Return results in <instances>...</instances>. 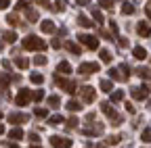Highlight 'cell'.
<instances>
[{"label":"cell","mask_w":151,"mask_h":148,"mask_svg":"<svg viewBox=\"0 0 151 148\" xmlns=\"http://www.w3.org/2000/svg\"><path fill=\"white\" fill-rule=\"evenodd\" d=\"M99 57H101V61H103V63H111V61H113L111 52H109L107 48H101V50H99Z\"/></svg>","instance_id":"obj_16"},{"label":"cell","mask_w":151,"mask_h":148,"mask_svg":"<svg viewBox=\"0 0 151 148\" xmlns=\"http://www.w3.org/2000/svg\"><path fill=\"white\" fill-rule=\"evenodd\" d=\"M122 121H124V117H120V115H113L111 117V125H120Z\"/></svg>","instance_id":"obj_45"},{"label":"cell","mask_w":151,"mask_h":148,"mask_svg":"<svg viewBox=\"0 0 151 148\" xmlns=\"http://www.w3.org/2000/svg\"><path fill=\"white\" fill-rule=\"evenodd\" d=\"M130 94H132V98H134V100H145V98L149 96V88H147V86H143V88H132Z\"/></svg>","instance_id":"obj_8"},{"label":"cell","mask_w":151,"mask_h":148,"mask_svg":"<svg viewBox=\"0 0 151 148\" xmlns=\"http://www.w3.org/2000/svg\"><path fill=\"white\" fill-rule=\"evenodd\" d=\"M97 148H107V146H105V144H99V146H97Z\"/></svg>","instance_id":"obj_58"},{"label":"cell","mask_w":151,"mask_h":148,"mask_svg":"<svg viewBox=\"0 0 151 148\" xmlns=\"http://www.w3.org/2000/svg\"><path fill=\"white\" fill-rule=\"evenodd\" d=\"M99 69H101L99 63H82V65L78 67V73H80V75H84V77H88V75H92V73H97Z\"/></svg>","instance_id":"obj_4"},{"label":"cell","mask_w":151,"mask_h":148,"mask_svg":"<svg viewBox=\"0 0 151 148\" xmlns=\"http://www.w3.org/2000/svg\"><path fill=\"white\" fill-rule=\"evenodd\" d=\"M9 148H19V146L17 144H9Z\"/></svg>","instance_id":"obj_57"},{"label":"cell","mask_w":151,"mask_h":148,"mask_svg":"<svg viewBox=\"0 0 151 148\" xmlns=\"http://www.w3.org/2000/svg\"><path fill=\"white\" fill-rule=\"evenodd\" d=\"M34 115L40 117V119H48V110H46V108H40V106H36V108H34Z\"/></svg>","instance_id":"obj_25"},{"label":"cell","mask_w":151,"mask_h":148,"mask_svg":"<svg viewBox=\"0 0 151 148\" xmlns=\"http://www.w3.org/2000/svg\"><path fill=\"white\" fill-rule=\"evenodd\" d=\"M99 86H101L103 92H107V94H109V92H113V81H111V79H101Z\"/></svg>","instance_id":"obj_19"},{"label":"cell","mask_w":151,"mask_h":148,"mask_svg":"<svg viewBox=\"0 0 151 148\" xmlns=\"http://www.w3.org/2000/svg\"><path fill=\"white\" fill-rule=\"evenodd\" d=\"M9 75H6V73H0V94H2V92L6 90V86H9Z\"/></svg>","instance_id":"obj_22"},{"label":"cell","mask_w":151,"mask_h":148,"mask_svg":"<svg viewBox=\"0 0 151 148\" xmlns=\"http://www.w3.org/2000/svg\"><path fill=\"white\" fill-rule=\"evenodd\" d=\"M6 23H9V25H13V27H15V25H19V17H17L15 13H11V15L6 17Z\"/></svg>","instance_id":"obj_33"},{"label":"cell","mask_w":151,"mask_h":148,"mask_svg":"<svg viewBox=\"0 0 151 148\" xmlns=\"http://www.w3.org/2000/svg\"><path fill=\"white\" fill-rule=\"evenodd\" d=\"M59 123H63V117L61 115H50L48 117V125H59Z\"/></svg>","instance_id":"obj_31"},{"label":"cell","mask_w":151,"mask_h":148,"mask_svg":"<svg viewBox=\"0 0 151 148\" xmlns=\"http://www.w3.org/2000/svg\"><path fill=\"white\" fill-rule=\"evenodd\" d=\"M122 98H124V92L118 90V92H111V98H109V100H111V102H120Z\"/></svg>","instance_id":"obj_32"},{"label":"cell","mask_w":151,"mask_h":148,"mask_svg":"<svg viewBox=\"0 0 151 148\" xmlns=\"http://www.w3.org/2000/svg\"><path fill=\"white\" fill-rule=\"evenodd\" d=\"M128 71H130V67H128V65L124 63V65L120 67V73H124V79H128V75H130V73H128Z\"/></svg>","instance_id":"obj_43"},{"label":"cell","mask_w":151,"mask_h":148,"mask_svg":"<svg viewBox=\"0 0 151 148\" xmlns=\"http://www.w3.org/2000/svg\"><path fill=\"white\" fill-rule=\"evenodd\" d=\"M32 98H34L32 90H19V94H17L15 102H17V106H27V104L32 102Z\"/></svg>","instance_id":"obj_5"},{"label":"cell","mask_w":151,"mask_h":148,"mask_svg":"<svg viewBox=\"0 0 151 148\" xmlns=\"http://www.w3.org/2000/svg\"><path fill=\"white\" fill-rule=\"evenodd\" d=\"M15 65H17L19 69H27V67H29V61L23 59V57H17V59H15Z\"/></svg>","instance_id":"obj_24"},{"label":"cell","mask_w":151,"mask_h":148,"mask_svg":"<svg viewBox=\"0 0 151 148\" xmlns=\"http://www.w3.org/2000/svg\"><path fill=\"white\" fill-rule=\"evenodd\" d=\"M78 25H82V27H92V21L88 19L86 15H78Z\"/></svg>","instance_id":"obj_23"},{"label":"cell","mask_w":151,"mask_h":148,"mask_svg":"<svg viewBox=\"0 0 151 148\" xmlns=\"http://www.w3.org/2000/svg\"><path fill=\"white\" fill-rule=\"evenodd\" d=\"M55 81H57V86H59L61 90H65L67 94H76V90H78L76 81H71V79H65V77H59V73L55 75Z\"/></svg>","instance_id":"obj_3"},{"label":"cell","mask_w":151,"mask_h":148,"mask_svg":"<svg viewBox=\"0 0 151 148\" xmlns=\"http://www.w3.org/2000/svg\"><path fill=\"white\" fill-rule=\"evenodd\" d=\"M21 138H23V129L21 127H15V129L9 132V140H21Z\"/></svg>","instance_id":"obj_15"},{"label":"cell","mask_w":151,"mask_h":148,"mask_svg":"<svg viewBox=\"0 0 151 148\" xmlns=\"http://www.w3.org/2000/svg\"><path fill=\"white\" fill-rule=\"evenodd\" d=\"M92 19L97 21V23H103V13L99 8H92Z\"/></svg>","instance_id":"obj_35"},{"label":"cell","mask_w":151,"mask_h":148,"mask_svg":"<svg viewBox=\"0 0 151 148\" xmlns=\"http://www.w3.org/2000/svg\"><path fill=\"white\" fill-rule=\"evenodd\" d=\"M147 17H151V4L147 6Z\"/></svg>","instance_id":"obj_56"},{"label":"cell","mask_w":151,"mask_h":148,"mask_svg":"<svg viewBox=\"0 0 151 148\" xmlns=\"http://www.w3.org/2000/svg\"><path fill=\"white\" fill-rule=\"evenodd\" d=\"M36 4L42 8H50V0H36Z\"/></svg>","instance_id":"obj_42"},{"label":"cell","mask_w":151,"mask_h":148,"mask_svg":"<svg viewBox=\"0 0 151 148\" xmlns=\"http://www.w3.org/2000/svg\"><path fill=\"white\" fill-rule=\"evenodd\" d=\"M2 67H4V69H9V71H11V63H9V59H2Z\"/></svg>","instance_id":"obj_53"},{"label":"cell","mask_w":151,"mask_h":148,"mask_svg":"<svg viewBox=\"0 0 151 148\" xmlns=\"http://www.w3.org/2000/svg\"><path fill=\"white\" fill-rule=\"evenodd\" d=\"M67 108L71 110V113H78V110H82V102L80 100H69L67 102Z\"/></svg>","instance_id":"obj_17"},{"label":"cell","mask_w":151,"mask_h":148,"mask_svg":"<svg viewBox=\"0 0 151 148\" xmlns=\"http://www.w3.org/2000/svg\"><path fill=\"white\" fill-rule=\"evenodd\" d=\"M65 46H67V50H69L71 54H80V52H82V48H80L78 44H73V42H67Z\"/></svg>","instance_id":"obj_28"},{"label":"cell","mask_w":151,"mask_h":148,"mask_svg":"<svg viewBox=\"0 0 151 148\" xmlns=\"http://www.w3.org/2000/svg\"><path fill=\"white\" fill-rule=\"evenodd\" d=\"M147 106H151V100H149V102H147Z\"/></svg>","instance_id":"obj_60"},{"label":"cell","mask_w":151,"mask_h":148,"mask_svg":"<svg viewBox=\"0 0 151 148\" xmlns=\"http://www.w3.org/2000/svg\"><path fill=\"white\" fill-rule=\"evenodd\" d=\"M78 40H80V44L82 46H86V48H90V50H99V38L97 35H90V33H82V35H78Z\"/></svg>","instance_id":"obj_2"},{"label":"cell","mask_w":151,"mask_h":148,"mask_svg":"<svg viewBox=\"0 0 151 148\" xmlns=\"http://www.w3.org/2000/svg\"><path fill=\"white\" fill-rule=\"evenodd\" d=\"M103 123H97V125H90V127H84V136H101L103 134Z\"/></svg>","instance_id":"obj_10"},{"label":"cell","mask_w":151,"mask_h":148,"mask_svg":"<svg viewBox=\"0 0 151 148\" xmlns=\"http://www.w3.org/2000/svg\"><path fill=\"white\" fill-rule=\"evenodd\" d=\"M46 61H48V59L44 57V54H38V57L34 59V65H38V67H40V65H46Z\"/></svg>","instance_id":"obj_37"},{"label":"cell","mask_w":151,"mask_h":148,"mask_svg":"<svg viewBox=\"0 0 151 148\" xmlns=\"http://www.w3.org/2000/svg\"><path fill=\"white\" fill-rule=\"evenodd\" d=\"M29 140H32V142H38L40 138H38V134H29Z\"/></svg>","instance_id":"obj_54"},{"label":"cell","mask_w":151,"mask_h":148,"mask_svg":"<svg viewBox=\"0 0 151 148\" xmlns=\"http://www.w3.org/2000/svg\"><path fill=\"white\" fill-rule=\"evenodd\" d=\"M42 98H44V92H42V90H36V92H34V100H38V102H40Z\"/></svg>","instance_id":"obj_46"},{"label":"cell","mask_w":151,"mask_h":148,"mask_svg":"<svg viewBox=\"0 0 151 148\" xmlns=\"http://www.w3.org/2000/svg\"><path fill=\"white\" fill-rule=\"evenodd\" d=\"M50 144H52V148H71L73 146V140L63 138V136H52L50 138Z\"/></svg>","instance_id":"obj_6"},{"label":"cell","mask_w":151,"mask_h":148,"mask_svg":"<svg viewBox=\"0 0 151 148\" xmlns=\"http://www.w3.org/2000/svg\"><path fill=\"white\" fill-rule=\"evenodd\" d=\"M27 119H29L27 113H11V115H9V123H15V125H19V123H27Z\"/></svg>","instance_id":"obj_9"},{"label":"cell","mask_w":151,"mask_h":148,"mask_svg":"<svg viewBox=\"0 0 151 148\" xmlns=\"http://www.w3.org/2000/svg\"><path fill=\"white\" fill-rule=\"evenodd\" d=\"M2 134H4V125H2V123H0V136H2Z\"/></svg>","instance_id":"obj_55"},{"label":"cell","mask_w":151,"mask_h":148,"mask_svg":"<svg viewBox=\"0 0 151 148\" xmlns=\"http://www.w3.org/2000/svg\"><path fill=\"white\" fill-rule=\"evenodd\" d=\"M29 81L36 84V86H40V84H44V75H42V73H32V75H29Z\"/></svg>","instance_id":"obj_21"},{"label":"cell","mask_w":151,"mask_h":148,"mask_svg":"<svg viewBox=\"0 0 151 148\" xmlns=\"http://www.w3.org/2000/svg\"><path fill=\"white\" fill-rule=\"evenodd\" d=\"M27 21L29 23H36L38 21V13L36 11H27Z\"/></svg>","instance_id":"obj_39"},{"label":"cell","mask_w":151,"mask_h":148,"mask_svg":"<svg viewBox=\"0 0 151 148\" xmlns=\"http://www.w3.org/2000/svg\"><path fill=\"white\" fill-rule=\"evenodd\" d=\"M109 77H111V79H116V81L124 79V75L120 73V69H109Z\"/></svg>","instance_id":"obj_29"},{"label":"cell","mask_w":151,"mask_h":148,"mask_svg":"<svg viewBox=\"0 0 151 148\" xmlns=\"http://www.w3.org/2000/svg\"><path fill=\"white\" fill-rule=\"evenodd\" d=\"M132 54H134V59H137V61H145V59H147V50H145L143 46H134Z\"/></svg>","instance_id":"obj_11"},{"label":"cell","mask_w":151,"mask_h":148,"mask_svg":"<svg viewBox=\"0 0 151 148\" xmlns=\"http://www.w3.org/2000/svg\"><path fill=\"white\" fill-rule=\"evenodd\" d=\"M118 44H120L122 48H128V40H126V38H120V42H118Z\"/></svg>","instance_id":"obj_52"},{"label":"cell","mask_w":151,"mask_h":148,"mask_svg":"<svg viewBox=\"0 0 151 148\" xmlns=\"http://www.w3.org/2000/svg\"><path fill=\"white\" fill-rule=\"evenodd\" d=\"M50 46H52V48H57V50H59V48H61V40H59V38H55V40L50 42Z\"/></svg>","instance_id":"obj_47"},{"label":"cell","mask_w":151,"mask_h":148,"mask_svg":"<svg viewBox=\"0 0 151 148\" xmlns=\"http://www.w3.org/2000/svg\"><path fill=\"white\" fill-rule=\"evenodd\" d=\"M27 0H19V2H17V11H27Z\"/></svg>","instance_id":"obj_41"},{"label":"cell","mask_w":151,"mask_h":148,"mask_svg":"<svg viewBox=\"0 0 151 148\" xmlns=\"http://www.w3.org/2000/svg\"><path fill=\"white\" fill-rule=\"evenodd\" d=\"M11 6V0H0V8H9Z\"/></svg>","instance_id":"obj_50"},{"label":"cell","mask_w":151,"mask_h":148,"mask_svg":"<svg viewBox=\"0 0 151 148\" xmlns=\"http://www.w3.org/2000/svg\"><path fill=\"white\" fill-rule=\"evenodd\" d=\"M124 106H126V110H128V113H132V115H134V104H132V102H126Z\"/></svg>","instance_id":"obj_48"},{"label":"cell","mask_w":151,"mask_h":148,"mask_svg":"<svg viewBox=\"0 0 151 148\" xmlns=\"http://www.w3.org/2000/svg\"><path fill=\"white\" fill-rule=\"evenodd\" d=\"M57 73H63V75H69V73H71V65H69L67 61H61V63H59V67H57Z\"/></svg>","instance_id":"obj_14"},{"label":"cell","mask_w":151,"mask_h":148,"mask_svg":"<svg viewBox=\"0 0 151 148\" xmlns=\"http://www.w3.org/2000/svg\"><path fill=\"white\" fill-rule=\"evenodd\" d=\"M78 92H80V96H82L84 102H94V98H97V92H94V88H90V86H84Z\"/></svg>","instance_id":"obj_7"},{"label":"cell","mask_w":151,"mask_h":148,"mask_svg":"<svg viewBox=\"0 0 151 148\" xmlns=\"http://www.w3.org/2000/svg\"><path fill=\"white\" fill-rule=\"evenodd\" d=\"M21 46H23V50H44L46 48L44 40H40L38 35H27V38H23Z\"/></svg>","instance_id":"obj_1"},{"label":"cell","mask_w":151,"mask_h":148,"mask_svg":"<svg viewBox=\"0 0 151 148\" xmlns=\"http://www.w3.org/2000/svg\"><path fill=\"white\" fill-rule=\"evenodd\" d=\"M55 13H63L65 11V0H55V6H50Z\"/></svg>","instance_id":"obj_26"},{"label":"cell","mask_w":151,"mask_h":148,"mask_svg":"<svg viewBox=\"0 0 151 148\" xmlns=\"http://www.w3.org/2000/svg\"><path fill=\"white\" fill-rule=\"evenodd\" d=\"M134 11H137L134 4H130V2H124V4H122V13H124V15H132Z\"/></svg>","instance_id":"obj_30"},{"label":"cell","mask_w":151,"mask_h":148,"mask_svg":"<svg viewBox=\"0 0 151 148\" xmlns=\"http://www.w3.org/2000/svg\"><path fill=\"white\" fill-rule=\"evenodd\" d=\"M78 123H80V121L76 119V117H69V119H67V127H69V129H73V127H78Z\"/></svg>","instance_id":"obj_40"},{"label":"cell","mask_w":151,"mask_h":148,"mask_svg":"<svg viewBox=\"0 0 151 148\" xmlns=\"http://www.w3.org/2000/svg\"><path fill=\"white\" fill-rule=\"evenodd\" d=\"M76 4H78V6H86V4H90V0H76Z\"/></svg>","instance_id":"obj_51"},{"label":"cell","mask_w":151,"mask_h":148,"mask_svg":"<svg viewBox=\"0 0 151 148\" xmlns=\"http://www.w3.org/2000/svg\"><path fill=\"white\" fill-rule=\"evenodd\" d=\"M101 110H103L105 115H109V117H113V115H116V110H113L111 102H101Z\"/></svg>","instance_id":"obj_18"},{"label":"cell","mask_w":151,"mask_h":148,"mask_svg":"<svg viewBox=\"0 0 151 148\" xmlns=\"http://www.w3.org/2000/svg\"><path fill=\"white\" fill-rule=\"evenodd\" d=\"M99 6H103L105 11H111L113 8V0H99Z\"/></svg>","instance_id":"obj_36"},{"label":"cell","mask_w":151,"mask_h":148,"mask_svg":"<svg viewBox=\"0 0 151 148\" xmlns=\"http://www.w3.org/2000/svg\"><path fill=\"white\" fill-rule=\"evenodd\" d=\"M2 40H4L6 44H13V42H17V33H15V31H4V33H2Z\"/></svg>","instance_id":"obj_20"},{"label":"cell","mask_w":151,"mask_h":148,"mask_svg":"<svg viewBox=\"0 0 151 148\" xmlns=\"http://www.w3.org/2000/svg\"><path fill=\"white\" fill-rule=\"evenodd\" d=\"M40 29H42L44 33H55V29H57V27H55V23H52L50 19H46V21H42V23H40Z\"/></svg>","instance_id":"obj_13"},{"label":"cell","mask_w":151,"mask_h":148,"mask_svg":"<svg viewBox=\"0 0 151 148\" xmlns=\"http://www.w3.org/2000/svg\"><path fill=\"white\" fill-rule=\"evenodd\" d=\"M59 104H61V98L59 96H48V106L50 108H59Z\"/></svg>","instance_id":"obj_27"},{"label":"cell","mask_w":151,"mask_h":148,"mask_svg":"<svg viewBox=\"0 0 151 148\" xmlns=\"http://www.w3.org/2000/svg\"><path fill=\"white\" fill-rule=\"evenodd\" d=\"M109 29H111L113 33H118V23H116V21H109Z\"/></svg>","instance_id":"obj_49"},{"label":"cell","mask_w":151,"mask_h":148,"mask_svg":"<svg viewBox=\"0 0 151 148\" xmlns=\"http://www.w3.org/2000/svg\"><path fill=\"white\" fill-rule=\"evenodd\" d=\"M137 31H139V35H151V27H149V23H145V21H141L139 25H137Z\"/></svg>","instance_id":"obj_12"},{"label":"cell","mask_w":151,"mask_h":148,"mask_svg":"<svg viewBox=\"0 0 151 148\" xmlns=\"http://www.w3.org/2000/svg\"><path fill=\"white\" fill-rule=\"evenodd\" d=\"M120 140H122L120 136H109V138L105 140V144H107V146H116V144H120Z\"/></svg>","instance_id":"obj_34"},{"label":"cell","mask_w":151,"mask_h":148,"mask_svg":"<svg viewBox=\"0 0 151 148\" xmlns=\"http://www.w3.org/2000/svg\"><path fill=\"white\" fill-rule=\"evenodd\" d=\"M141 140H143V142H151V129H145L143 136H141Z\"/></svg>","instance_id":"obj_44"},{"label":"cell","mask_w":151,"mask_h":148,"mask_svg":"<svg viewBox=\"0 0 151 148\" xmlns=\"http://www.w3.org/2000/svg\"><path fill=\"white\" fill-rule=\"evenodd\" d=\"M29 148H40V146H29Z\"/></svg>","instance_id":"obj_59"},{"label":"cell","mask_w":151,"mask_h":148,"mask_svg":"<svg viewBox=\"0 0 151 148\" xmlns=\"http://www.w3.org/2000/svg\"><path fill=\"white\" fill-rule=\"evenodd\" d=\"M137 75H139V77H149V75H151V71H149V69L139 67V69H137Z\"/></svg>","instance_id":"obj_38"}]
</instances>
